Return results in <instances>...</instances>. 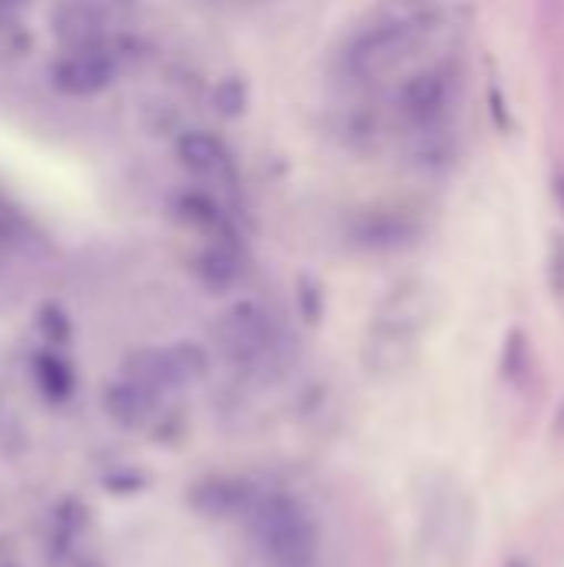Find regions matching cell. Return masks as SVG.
<instances>
[{"label":"cell","instance_id":"cell-1","mask_svg":"<svg viewBox=\"0 0 564 567\" xmlns=\"http://www.w3.org/2000/svg\"><path fill=\"white\" fill-rule=\"evenodd\" d=\"M435 316H439V296L429 282L409 279L396 286L376 309L372 329L362 346V365L369 369V375L379 379L402 375L416 362L419 342L435 322Z\"/></svg>","mask_w":564,"mask_h":567},{"label":"cell","instance_id":"cell-2","mask_svg":"<svg viewBox=\"0 0 564 567\" xmlns=\"http://www.w3.org/2000/svg\"><path fill=\"white\" fill-rule=\"evenodd\" d=\"M249 532L256 548L273 567H312L319 558V532L309 518V512L286 498L269 495L259 498L249 512Z\"/></svg>","mask_w":564,"mask_h":567},{"label":"cell","instance_id":"cell-3","mask_svg":"<svg viewBox=\"0 0 564 567\" xmlns=\"http://www.w3.org/2000/svg\"><path fill=\"white\" fill-rule=\"evenodd\" d=\"M422 548L439 567H462L472 551L475 512L465 488L452 478H439L422 502Z\"/></svg>","mask_w":564,"mask_h":567},{"label":"cell","instance_id":"cell-4","mask_svg":"<svg viewBox=\"0 0 564 567\" xmlns=\"http://www.w3.org/2000/svg\"><path fill=\"white\" fill-rule=\"evenodd\" d=\"M216 342L233 362L263 359L273 346V329H269L266 312L253 302H239L226 309L216 322Z\"/></svg>","mask_w":564,"mask_h":567},{"label":"cell","instance_id":"cell-5","mask_svg":"<svg viewBox=\"0 0 564 567\" xmlns=\"http://www.w3.org/2000/svg\"><path fill=\"white\" fill-rule=\"evenodd\" d=\"M116 76V63L110 53L93 47H73L50 66V80L66 96H96Z\"/></svg>","mask_w":564,"mask_h":567},{"label":"cell","instance_id":"cell-6","mask_svg":"<svg viewBox=\"0 0 564 567\" xmlns=\"http://www.w3.org/2000/svg\"><path fill=\"white\" fill-rule=\"evenodd\" d=\"M409 50H412V27L386 23L366 33L362 40H356V47L349 50V70L362 80L386 76L409 56Z\"/></svg>","mask_w":564,"mask_h":567},{"label":"cell","instance_id":"cell-7","mask_svg":"<svg viewBox=\"0 0 564 567\" xmlns=\"http://www.w3.org/2000/svg\"><path fill=\"white\" fill-rule=\"evenodd\" d=\"M452 100V80L445 70H422L412 80H406V86L399 90V110L409 123L429 126L435 123Z\"/></svg>","mask_w":564,"mask_h":567},{"label":"cell","instance_id":"cell-8","mask_svg":"<svg viewBox=\"0 0 564 567\" xmlns=\"http://www.w3.org/2000/svg\"><path fill=\"white\" fill-rule=\"evenodd\" d=\"M189 502L209 522H239V518H249L259 495L239 478H209L193 488Z\"/></svg>","mask_w":564,"mask_h":567},{"label":"cell","instance_id":"cell-9","mask_svg":"<svg viewBox=\"0 0 564 567\" xmlns=\"http://www.w3.org/2000/svg\"><path fill=\"white\" fill-rule=\"evenodd\" d=\"M416 236H419V226H416L406 213H389V209L366 213V216H359L356 226H352L356 246L372 249V252L402 249V246H409Z\"/></svg>","mask_w":564,"mask_h":567},{"label":"cell","instance_id":"cell-10","mask_svg":"<svg viewBox=\"0 0 564 567\" xmlns=\"http://www.w3.org/2000/svg\"><path fill=\"white\" fill-rule=\"evenodd\" d=\"M156 395L130 379H116L103 389V409L120 429H143L156 415Z\"/></svg>","mask_w":564,"mask_h":567},{"label":"cell","instance_id":"cell-11","mask_svg":"<svg viewBox=\"0 0 564 567\" xmlns=\"http://www.w3.org/2000/svg\"><path fill=\"white\" fill-rule=\"evenodd\" d=\"M176 156L196 176H216V179H223V176H229V166H233L229 150L223 146V140L213 136V133H206V130L183 133L180 143H176Z\"/></svg>","mask_w":564,"mask_h":567},{"label":"cell","instance_id":"cell-12","mask_svg":"<svg viewBox=\"0 0 564 567\" xmlns=\"http://www.w3.org/2000/svg\"><path fill=\"white\" fill-rule=\"evenodd\" d=\"M196 279L209 289V292H226L239 282L243 276V259L236 252V246L229 243V236L213 239L199 256H196Z\"/></svg>","mask_w":564,"mask_h":567},{"label":"cell","instance_id":"cell-13","mask_svg":"<svg viewBox=\"0 0 564 567\" xmlns=\"http://www.w3.org/2000/svg\"><path fill=\"white\" fill-rule=\"evenodd\" d=\"M30 369H33V382L40 385V392L53 402H63L70 392H73V369L70 362L60 355V352H37L30 359Z\"/></svg>","mask_w":564,"mask_h":567},{"label":"cell","instance_id":"cell-14","mask_svg":"<svg viewBox=\"0 0 564 567\" xmlns=\"http://www.w3.org/2000/svg\"><path fill=\"white\" fill-rule=\"evenodd\" d=\"M173 213H176L186 226H193V229H199V233H209L213 239L229 236L219 206H216L209 196H203V193H183V196L176 199Z\"/></svg>","mask_w":564,"mask_h":567},{"label":"cell","instance_id":"cell-15","mask_svg":"<svg viewBox=\"0 0 564 567\" xmlns=\"http://www.w3.org/2000/svg\"><path fill=\"white\" fill-rule=\"evenodd\" d=\"M163 359H166V372H170V382L173 389H186L193 382H199L206 375V352L193 342H176L170 349H163Z\"/></svg>","mask_w":564,"mask_h":567},{"label":"cell","instance_id":"cell-16","mask_svg":"<svg viewBox=\"0 0 564 567\" xmlns=\"http://www.w3.org/2000/svg\"><path fill=\"white\" fill-rule=\"evenodd\" d=\"M213 110L223 120H239L249 110V83L243 76H223L213 86Z\"/></svg>","mask_w":564,"mask_h":567},{"label":"cell","instance_id":"cell-17","mask_svg":"<svg viewBox=\"0 0 564 567\" xmlns=\"http://www.w3.org/2000/svg\"><path fill=\"white\" fill-rule=\"evenodd\" d=\"M37 326H40V332L47 336V342H53V346H63V342L70 339V319H66V312H63L57 302H47V306L37 312Z\"/></svg>","mask_w":564,"mask_h":567},{"label":"cell","instance_id":"cell-18","mask_svg":"<svg viewBox=\"0 0 564 567\" xmlns=\"http://www.w3.org/2000/svg\"><path fill=\"white\" fill-rule=\"evenodd\" d=\"M299 302H302L306 319L316 322L319 312H322V292H319V286L312 279H299Z\"/></svg>","mask_w":564,"mask_h":567},{"label":"cell","instance_id":"cell-19","mask_svg":"<svg viewBox=\"0 0 564 567\" xmlns=\"http://www.w3.org/2000/svg\"><path fill=\"white\" fill-rule=\"evenodd\" d=\"M10 243H13V213L7 206H0V256L7 252Z\"/></svg>","mask_w":564,"mask_h":567}]
</instances>
